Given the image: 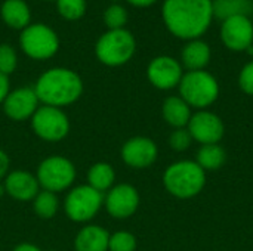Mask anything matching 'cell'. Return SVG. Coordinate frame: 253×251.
<instances>
[{"label":"cell","mask_w":253,"mask_h":251,"mask_svg":"<svg viewBox=\"0 0 253 251\" xmlns=\"http://www.w3.org/2000/svg\"><path fill=\"white\" fill-rule=\"evenodd\" d=\"M110 232L99 225L83 226L74 238L76 251H108Z\"/></svg>","instance_id":"cell-18"},{"label":"cell","mask_w":253,"mask_h":251,"mask_svg":"<svg viewBox=\"0 0 253 251\" xmlns=\"http://www.w3.org/2000/svg\"><path fill=\"white\" fill-rule=\"evenodd\" d=\"M169 146L176 151V152H184L187 151L191 143H193V138L188 132L187 127H182V129H173V132L169 135Z\"/></svg>","instance_id":"cell-29"},{"label":"cell","mask_w":253,"mask_h":251,"mask_svg":"<svg viewBox=\"0 0 253 251\" xmlns=\"http://www.w3.org/2000/svg\"><path fill=\"white\" fill-rule=\"evenodd\" d=\"M34 92L42 105L64 108L80 99L83 93V80L68 68H50L36 81Z\"/></svg>","instance_id":"cell-2"},{"label":"cell","mask_w":253,"mask_h":251,"mask_svg":"<svg viewBox=\"0 0 253 251\" xmlns=\"http://www.w3.org/2000/svg\"><path fill=\"white\" fill-rule=\"evenodd\" d=\"M182 75L184 68L181 62L168 55L156 56L147 67V78L159 90H172L178 87Z\"/></svg>","instance_id":"cell-13"},{"label":"cell","mask_w":253,"mask_h":251,"mask_svg":"<svg viewBox=\"0 0 253 251\" xmlns=\"http://www.w3.org/2000/svg\"><path fill=\"white\" fill-rule=\"evenodd\" d=\"M136 50V41L130 31L110 30L99 37L95 46V53L99 62L107 67H120L132 59Z\"/></svg>","instance_id":"cell-5"},{"label":"cell","mask_w":253,"mask_h":251,"mask_svg":"<svg viewBox=\"0 0 253 251\" xmlns=\"http://www.w3.org/2000/svg\"><path fill=\"white\" fill-rule=\"evenodd\" d=\"M33 203V210L40 219H52L56 216L59 210V200L55 192L50 191H43L40 189L39 194L34 197Z\"/></svg>","instance_id":"cell-24"},{"label":"cell","mask_w":253,"mask_h":251,"mask_svg":"<svg viewBox=\"0 0 253 251\" xmlns=\"http://www.w3.org/2000/svg\"><path fill=\"white\" fill-rule=\"evenodd\" d=\"M116 182V172L110 163L99 161L89 167L87 170V185L93 189L105 194L108 192Z\"/></svg>","instance_id":"cell-21"},{"label":"cell","mask_w":253,"mask_h":251,"mask_svg":"<svg viewBox=\"0 0 253 251\" xmlns=\"http://www.w3.org/2000/svg\"><path fill=\"white\" fill-rule=\"evenodd\" d=\"M111 1H119V0H111Z\"/></svg>","instance_id":"cell-37"},{"label":"cell","mask_w":253,"mask_h":251,"mask_svg":"<svg viewBox=\"0 0 253 251\" xmlns=\"http://www.w3.org/2000/svg\"><path fill=\"white\" fill-rule=\"evenodd\" d=\"M246 52H248L249 55H253V44L249 47V49H248V50H246Z\"/></svg>","instance_id":"cell-36"},{"label":"cell","mask_w":253,"mask_h":251,"mask_svg":"<svg viewBox=\"0 0 253 251\" xmlns=\"http://www.w3.org/2000/svg\"><path fill=\"white\" fill-rule=\"evenodd\" d=\"M1 105L9 120L21 123L25 120H31L42 104L34 92V87H18L9 92Z\"/></svg>","instance_id":"cell-15"},{"label":"cell","mask_w":253,"mask_h":251,"mask_svg":"<svg viewBox=\"0 0 253 251\" xmlns=\"http://www.w3.org/2000/svg\"><path fill=\"white\" fill-rule=\"evenodd\" d=\"M77 176L76 167L67 157L50 155L44 158L39 167L36 178L39 180L40 189L59 194L71 188Z\"/></svg>","instance_id":"cell-6"},{"label":"cell","mask_w":253,"mask_h":251,"mask_svg":"<svg viewBox=\"0 0 253 251\" xmlns=\"http://www.w3.org/2000/svg\"><path fill=\"white\" fill-rule=\"evenodd\" d=\"M30 123L34 135L46 142H59L70 133V120L61 108L40 105Z\"/></svg>","instance_id":"cell-9"},{"label":"cell","mask_w":253,"mask_h":251,"mask_svg":"<svg viewBox=\"0 0 253 251\" xmlns=\"http://www.w3.org/2000/svg\"><path fill=\"white\" fill-rule=\"evenodd\" d=\"M212 58V50L211 46L202 40H190L185 43V46L181 50V65L187 71H200L206 70Z\"/></svg>","instance_id":"cell-17"},{"label":"cell","mask_w":253,"mask_h":251,"mask_svg":"<svg viewBox=\"0 0 253 251\" xmlns=\"http://www.w3.org/2000/svg\"><path fill=\"white\" fill-rule=\"evenodd\" d=\"M227 161V152L222 145L219 143H211V145H200L196 163L205 170V172H215L219 170Z\"/></svg>","instance_id":"cell-22"},{"label":"cell","mask_w":253,"mask_h":251,"mask_svg":"<svg viewBox=\"0 0 253 251\" xmlns=\"http://www.w3.org/2000/svg\"><path fill=\"white\" fill-rule=\"evenodd\" d=\"M104 22L110 30H120L127 22V10L122 4H111L104 12Z\"/></svg>","instance_id":"cell-27"},{"label":"cell","mask_w":253,"mask_h":251,"mask_svg":"<svg viewBox=\"0 0 253 251\" xmlns=\"http://www.w3.org/2000/svg\"><path fill=\"white\" fill-rule=\"evenodd\" d=\"M59 15L67 21H77L86 12V0H56Z\"/></svg>","instance_id":"cell-25"},{"label":"cell","mask_w":253,"mask_h":251,"mask_svg":"<svg viewBox=\"0 0 253 251\" xmlns=\"http://www.w3.org/2000/svg\"><path fill=\"white\" fill-rule=\"evenodd\" d=\"M9 167H10L9 155L3 149H0V180L1 179L4 180V178L9 175Z\"/></svg>","instance_id":"cell-31"},{"label":"cell","mask_w":253,"mask_h":251,"mask_svg":"<svg viewBox=\"0 0 253 251\" xmlns=\"http://www.w3.org/2000/svg\"><path fill=\"white\" fill-rule=\"evenodd\" d=\"M141 197L138 189L130 183L114 185L104 197L107 213L119 220L132 217L139 209Z\"/></svg>","instance_id":"cell-11"},{"label":"cell","mask_w":253,"mask_h":251,"mask_svg":"<svg viewBox=\"0 0 253 251\" xmlns=\"http://www.w3.org/2000/svg\"><path fill=\"white\" fill-rule=\"evenodd\" d=\"M13 251H42V249L31 243H21L13 249Z\"/></svg>","instance_id":"cell-33"},{"label":"cell","mask_w":253,"mask_h":251,"mask_svg":"<svg viewBox=\"0 0 253 251\" xmlns=\"http://www.w3.org/2000/svg\"><path fill=\"white\" fill-rule=\"evenodd\" d=\"M0 15L6 25L15 30H24L28 27L31 12L24 0H4L0 7Z\"/></svg>","instance_id":"cell-20"},{"label":"cell","mask_w":253,"mask_h":251,"mask_svg":"<svg viewBox=\"0 0 253 251\" xmlns=\"http://www.w3.org/2000/svg\"><path fill=\"white\" fill-rule=\"evenodd\" d=\"M19 46L28 58L44 61L58 52L59 38L50 27L44 24H33L22 30Z\"/></svg>","instance_id":"cell-8"},{"label":"cell","mask_w":253,"mask_h":251,"mask_svg":"<svg viewBox=\"0 0 253 251\" xmlns=\"http://www.w3.org/2000/svg\"><path fill=\"white\" fill-rule=\"evenodd\" d=\"M3 186H4V192L10 198L21 201V203L33 201L34 197L40 191V185H39L36 175L27 170L9 172V175L4 178Z\"/></svg>","instance_id":"cell-16"},{"label":"cell","mask_w":253,"mask_h":251,"mask_svg":"<svg viewBox=\"0 0 253 251\" xmlns=\"http://www.w3.org/2000/svg\"><path fill=\"white\" fill-rule=\"evenodd\" d=\"M10 92V84H9V77L0 72V104L4 102L6 96Z\"/></svg>","instance_id":"cell-32"},{"label":"cell","mask_w":253,"mask_h":251,"mask_svg":"<svg viewBox=\"0 0 253 251\" xmlns=\"http://www.w3.org/2000/svg\"><path fill=\"white\" fill-rule=\"evenodd\" d=\"M191 109L193 108L179 95H175L165 99L162 105V115L172 129H182L188 126V121L193 115Z\"/></svg>","instance_id":"cell-19"},{"label":"cell","mask_w":253,"mask_h":251,"mask_svg":"<svg viewBox=\"0 0 253 251\" xmlns=\"http://www.w3.org/2000/svg\"><path fill=\"white\" fill-rule=\"evenodd\" d=\"M104 194L93 189L89 185H80L68 191L64 200V213L65 216L76 222L84 223L92 220L101 207L104 206Z\"/></svg>","instance_id":"cell-7"},{"label":"cell","mask_w":253,"mask_h":251,"mask_svg":"<svg viewBox=\"0 0 253 251\" xmlns=\"http://www.w3.org/2000/svg\"><path fill=\"white\" fill-rule=\"evenodd\" d=\"M187 129L193 141L199 142L200 145L219 143L225 135V126L222 118L209 109H200L193 112Z\"/></svg>","instance_id":"cell-10"},{"label":"cell","mask_w":253,"mask_h":251,"mask_svg":"<svg viewBox=\"0 0 253 251\" xmlns=\"http://www.w3.org/2000/svg\"><path fill=\"white\" fill-rule=\"evenodd\" d=\"M136 237L127 231H117L110 234L108 251H136Z\"/></svg>","instance_id":"cell-26"},{"label":"cell","mask_w":253,"mask_h":251,"mask_svg":"<svg viewBox=\"0 0 253 251\" xmlns=\"http://www.w3.org/2000/svg\"><path fill=\"white\" fill-rule=\"evenodd\" d=\"M162 18L168 31L190 41L208 33L213 21V0H165Z\"/></svg>","instance_id":"cell-1"},{"label":"cell","mask_w":253,"mask_h":251,"mask_svg":"<svg viewBox=\"0 0 253 251\" xmlns=\"http://www.w3.org/2000/svg\"><path fill=\"white\" fill-rule=\"evenodd\" d=\"M221 41L233 52H246L253 44V22L246 15H236L221 22Z\"/></svg>","instance_id":"cell-12"},{"label":"cell","mask_w":253,"mask_h":251,"mask_svg":"<svg viewBox=\"0 0 253 251\" xmlns=\"http://www.w3.org/2000/svg\"><path fill=\"white\" fill-rule=\"evenodd\" d=\"M179 96L196 111L208 109L219 98V83L206 70L187 71L179 81Z\"/></svg>","instance_id":"cell-4"},{"label":"cell","mask_w":253,"mask_h":251,"mask_svg":"<svg viewBox=\"0 0 253 251\" xmlns=\"http://www.w3.org/2000/svg\"><path fill=\"white\" fill-rule=\"evenodd\" d=\"M252 12V3L249 0H213V16L224 21L230 16L246 15Z\"/></svg>","instance_id":"cell-23"},{"label":"cell","mask_w":253,"mask_h":251,"mask_svg":"<svg viewBox=\"0 0 253 251\" xmlns=\"http://www.w3.org/2000/svg\"><path fill=\"white\" fill-rule=\"evenodd\" d=\"M18 65V56L12 46L3 43L0 44V72L7 75L12 74L16 70Z\"/></svg>","instance_id":"cell-28"},{"label":"cell","mask_w":253,"mask_h":251,"mask_svg":"<svg viewBox=\"0 0 253 251\" xmlns=\"http://www.w3.org/2000/svg\"><path fill=\"white\" fill-rule=\"evenodd\" d=\"M157 0H127V3H130L132 6H136V7H148L151 4H154Z\"/></svg>","instance_id":"cell-34"},{"label":"cell","mask_w":253,"mask_h":251,"mask_svg":"<svg viewBox=\"0 0 253 251\" xmlns=\"http://www.w3.org/2000/svg\"><path fill=\"white\" fill-rule=\"evenodd\" d=\"M123 163L135 170L151 167L159 157L157 143L147 136H133L127 139L120 151Z\"/></svg>","instance_id":"cell-14"},{"label":"cell","mask_w":253,"mask_h":251,"mask_svg":"<svg viewBox=\"0 0 253 251\" xmlns=\"http://www.w3.org/2000/svg\"><path fill=\"white\" fill-rule=\"evenodd\" d=\"M239 87L243 93L253 96V61L248 62L239 72Z\"/></svg>","instance_id":"cell-30"},{"label":"cell","mask_w":253,"mask_h":251,"mask_svg":"<svg viewBox=\"0 0 253 251\" xmlns=\"http://www.w3.org/2000/svg\"><path fill=\"white\" fill-rule=\"evenodd\" d=\"M6 192H4V186H3V183H0V197H3Z\"/></svg>","instance_id":"cell-35"},{"label":"cell","mask_w":253,"mask_h":251,"mask_svg":"<svg viewBox=\"0 0 253 251\" xmlns=\"http://www.w3.org/2000/svg\"><path fill=\"white\" fill-rule=\"evenodd\" d=\"M163 186L178 200H191L206 186V172L196 160H179L169 164L163 173Z\"/></svg>","instance_id":"cell-3"}]
</instances>
